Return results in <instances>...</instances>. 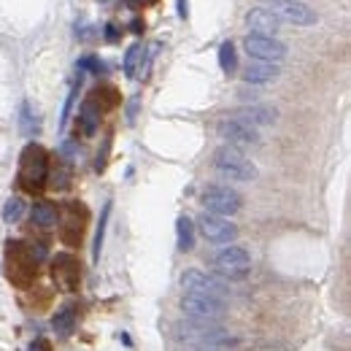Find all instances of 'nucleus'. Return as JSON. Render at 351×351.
I'll return each instance as SVG.
<instances>
[{
    "instance_id": "obj_18",
    "label": "nucleus",
    "mask_w": 351,
    "mask_h": 351,
    "mask_svg": "<svg viewBox=\"0 0 351 351\" xmlns=\"http://www.w3.org/2000/svg\"><path fill=\"white\" fill-rule=\"evenodd\" d=\"M30 219H33V224H38V227H54L57 224V208L51 203H46V200H38L30 208Z\"/></svg>"
},
{
    "instance_id": "obj_16",
    "label": "nucleus",
    "mask_w": 351,
    "mask_h": 351,
    "mask_svg": "<svg viewBox=\"0 0 351 351\" xmlns=\"http://www.w3.org/2000/svg\"><path fill=\"white\" fill-rule=\"evenodd\" d=\"M195 246V221L189 217L176 219V249L178 252H192Z\"/></svg>"
},
{
    "instance_id": "obj_1",
    "label": "nucleus",
    "mask_w": 351,
    "mask_h": 351,
    "mask_svg": "<svg viewBox=\"0 0 351 351\" xmlns=\"http://www.w3.org/2000/svg\"><path fill=\"white\" fill-rule=\"evenodd\" d=\"M49 181V152L41 143H27L19 157V184L30 192L44 189Z\"/></svg>"
},
{
    "instance_id": "obj_26",
    "label": "nucleus",
    "mask_w": 351,
    "mask_h": 351,
    "mask_svg": "<svg viewBox=\"0 0 351 351\" xmlns=\"http://www.w3.org/2000/svg\"><path fill=\"white\" fill-rule=\"evenodd\" d=\"M117 38H119V27H117L114 22H108V25H106V41H108V44H114Z\"/></svg>"
},
{
    "instance_id": "obj_15",
    "label": "nucleus",
    "mask_w": 351,
    "mask_h": 351,
    "mask_svg": "<svg viewBox=\"0 0 351 351\" xmlns=\"http://www.w3.org/2000/svg\"><path fill=\"white\" fill-rule=\"evenodd\" d=\"M281 76V68L273 62H249L243 71V82L246 84H270Z\"/></svg>"
},
{
    "instance_id": "obj_29",
    "label": "nucleus",
    "mask_w": 351,
    "mask_h": 351,
    "mask_svg": "<svg viewBox=\"0 0 351 351\" xmlns=\"http://www.w3.org/2000/svg\"><path fill=\"white\" fill-rule=\"evenodd\" d=\"M30 351H49V349H46L44 341H38V343H33V346H30Z\"/></svg>"
},
{
    "instance_id": "obj_6",
    "label": "nucleus",
    "mask_w": 351,
    "mask_h": 351,
    "mask_svg": "<svg viewBox=\"0 0 351 351\" xmlns=\"http://www.w3.org/2000/svg\"><path fill=\"white\" fill-rule=\"evenodd\" d=\"M178 338L195 343V349L206 351H217L221 346H230V335L219 327H214V324H186V327L178 330Z\"/></svg>"
},
{
    "instance_id": "obj_19",
    "label": "nucleus",
    "mask_w": 351,
    "mask_h": 351,
    "mask_svg": "<svg viewBox=\"0 0 351 351\" xmlns=\"http://www.w3.org/2000/svg\"><path fill=\"white\" fill-rule=\"evenodd\" d=\"M25 211H27V203L22 197H8L5 206H3V219L8 221V224H16L25 217Z\"/></svg>"
},
{
    "instance_id": "obj_4",
    "label": "nucleus",
    "mask_w": 351,
    "mask_h": 351,
    "mask_svg": "<svg viewBox=\"0 0 351 351\" xmlns=\"http://www.w3.org/2000/svg\"><path fill=\"white\" fill-rule=\"evenodd\" d=\"M203 206H206V214H214V217H235L241 208H243V197L232 189V186H221L214 184L203 192Z\"/></svg>"
},
{
    "instance_id": "obj_10",
    "label": "nucleus",
    "mask_w": 351,
    "mask_h": 351,
    "mask_svg": "<svg viewBox=\"0 0 351 351\" xmlns=\"http://www.w3.org/2000/svg\"><path fill=\"white\" fill-rule=\"evenodd\" d=\"M243 49L249 51V57L254 62H273V65H278L287 57V44H281L278 38H265V36H246Z\"/></svg>"
},
{
    "instance_id": "obj_13",
    "label": "nucleus",
    "mask_w": 351,
    "mask_h": 351,
    "mask_svg": "<svg viewBox=\"0 0 351 351\" xmlns=\"http://www.w3.org/2000/svg\"><path fill=\"white\" fill-rule=\"evenodd\" d=\"M235 119H241V122H246V125H252L254 130L260 128V125H273L276 122V108H270V106H243V108H238L235 114H232Z\"/></svg>"
},
{
    "instance_id": "obj_7",
    "label": "nucleus",
    "mask_w": 351,
    "mask_h": 351,
    "mask_svg": "<svg viewBox=\"0 0 351 351\" xmlns=\"http://www.w3.org/2000/svg\"><path fill=\"white\" fill-rule=\"evenodd\" d=\"M214 265H217V270H219L221 276L238 281V278H246L249 276V270H252V254L243 246L230 243V246H224L219 254L214 257Z\"/></svg>"
},
{
    "instance_id": "obj_5",
    "label": "nucleus",
    "mask_w": 351,
    "mask_h": 351,
    "mask_svg": "<svg viewBox=\"0 0 351 351\" xmlns=\"http://www.w3.org/2000/svg\"><path fill=\"white\" fill-rule=\"evenodd\" d=\"M181 287H184V292L203 295V298H214V300H224V298L230 295V289L221 284L217 276H208V273H203V270H197V267L184 270Z\"/></svg>"
},
{
    "instance_id": "obj_22",
    "label": "nucleus",
    "mask_w": 351,
    "mask_h": 351,
    "mask_svg": "<svg viewBox=\"0 0 351 351\" xmlns=\"http://www.w3.org/2000/svg\"><path fill=\"white\" fill-rule=\"evenodd\" d=\"M219 68L230 76V73H235V68H238V57H235V46L232 41H224L219 46Z\"/></svg>"
},
{
    "instance_id": "obj_3",
    "label": "nucleus",
    "mask_w": 351,
    "mask_h": 351,
    "mask_svg": "<svg viewBox=\"0 0 351 351\" xmlns=\"http://www.w3.org/2000/svg\"><path fill=\"white\" fill-rule=\"evenodd\" d=\"M181 311L186 313V319L192 324H217L224 316V300H214V298H203V295H192L184 292L181 298Z\"/></svg>"
},
{
    "instance_id": "obj_17",
    "label": "nucleus",
    "mask_w": 351,
    "mask_h": 351,
    "mask_svg": "<svg viewBox=\"0 0 351 351\" xmlns=\"http://www.w3.org/2000/svg\"><path fill=\"white\" fill-rule=\"evenodd\" d=\"M51 327H54V332L60 338H68L73 332V327H76V308L65 306L62 311H57V316L51 319Z\"/></svg>"
},
{
    "instance_id": "obj_9",
    "label": "nucleus",
    "mask_w": 351,
    "mask_h": 351,
    "mask_svg": "<svg viewBox=\"0 0 351 351\" xmlns=\"http://www.w3.org/2000/svg\"><path fill=\"white\" fill-rule=\"evenodd\" d=\"M217 132H219V138L224 141V146H232V149H243V146H257L260 143V132L254 130L252 125L235 119V117L221 119Z\"/></svg>"
},
{
    "instance_id": "obj_21",
    "label": "nucleus",
    "mask_w": 351,
    "mask_h": 351,
    "mask_svg": "<svg viewBox=\"0 0 351 351\" xmlns=\"http://www.w3.org/2000/svg\"><path fill=\"white\" fill-rule=\"evenodd\" d=\"M108 217H111V203H106V206H103V217H100L97 232H95V246H92V260H95V263L100 260V252H103V238H106V224H108Z\"/></svg>"
},
{
    "instance_id": "obj_24",
    "label": "nucleus",
    "mask_w": 351,
    "mask_h": 351,
    "mask_svg": "<svg viewBox=\"0 0 351 351\" xmlns=\"http://www.w3.org/2000/svg\"><path fill=\"white\" fill-rule=\"evenodd\" d=\"M143 46L141 44H132L128 49V54H125V73H128V79H135V73H138V60H141V65H143Z\"/></svg>"
},
{
    "instance_id": "obj_11",
    "label": "nucleus",
    "mask_w": 351,
    "mask_h": 351,
    "mask_svg": "<svg viewBox=\"0 0 351 351\" xmlns=\"http://www.w3.org/2000/svg\"><path fill=\"white\" fill-rule=\"evenodd\" d=\"M197 230H200L203 238L211 241V243H227V246H230V243L238 238V227H235L230 219L214 217V214H200Z\"/></svg>"
},
{
    "instance_id": "obj_23",
    "label": "nucleus",
    "mask_w": 351,
    "mask_h": 351,
    "mask_svg": "<svg viewBox=\"0 0 351 351\" xmlns=\"http://www.w3.org/2000/svg\"><path fill=\"white\" fill-rule=\"evenodd\" d=\"M79 119H82V128H84V132H87V135H92V132L97 130V122H100V111H97V106H95L92 100H89V103H84V108H82Z\"/></svg>"
},
{
    "instance_id": "obj_25",
    "label": "nucleus",
    "mask_w": 351,
    "mask_h": 351,
    "mask_svg": "<svg viewBox=\"0 0 351 351\" xmlns=\"http://www.w3.org/2000/svg\"><path fill=\"white\" fill-rule=\"evenodd\" d=\"M79 68H82V71H92V73H103V71H106V65H103L97 57H82V60H79Z\"/></svg>"
},
{
    "instance_id": "obj_8",
    "label": "nucleus",
    "mask_w": 351,
    "mask_h": 351,
    "mask_svg": "<svg viewBox=\"0 0 351 351\" xmlns=\"http://www.w3.org/2000/svg\"><path fill=\"white\" fill-rule=\"evenodd\" d=\"M267 11L278 19V22H289V25H298V27H308V25H316V11L306 5L303 0H267Z\"/></svg>"
},
{
    "instance_id": "obj_30",
    "label": "nucleus",
    "mask_w": 351,
    "mask_h": 351,
    "mask_svg": "<svg viewBox=\"0 0 351 351\" xmlns=\"http://www.w3.org/2000/svg\"><path fill=\"white\" fill-rule=\"evenodd\" d=\"M189 351H206V349H189Z\"/></svg>"
},
{
    "instance_id": "obj_12",
    "label": "nucleus",
    "mask_w": 351,
    "mask_h": 351,
    "mask_svg": "<svg viewBox=\"0 0 351 351\" xmlns=\"http://www.w3.org/2000/svg\"><path fill=\"white\" fill-rule=\"evenodd\" d=\"M246 25H249L252 36H265V38H273L281 30V22L267 8H252L246 14Z\"/></svg>"
},
{
    "instance_id": "obj_2",
    "label": "nucleus",
    "mask_w": 351,
    "mask_h": 351,
    "mask_svg": "<svg viewBox=\"0 0 351 351\" xmlns=\"http://www.w3.org/2000/svg\"><path fill=\"white\" fill-rule=\"evenodd\" d=\"M214 168H217V173L230 178V181H252V178H257L254 162L241 149H232V146H219L214 152Z\"/></svg>"
},
{
    "instance_id": "obj_28",
    "label": "nucleus",
    "mask_w": 351,
    "mask_h": 351,
    "mask_svg": "<svg viewBox=\"0 0 351 351\" xmlns=\"http://www.w3.org/2000/svg\"><path fill=\"white\" fill-rule=\"evenodd\" d=\"M132 33H141V30H143V22H141V19H132Z\"/></svg>"
},
{
    "instance_id": "obj_27",
    "label": "nucleus",
    "mask_w": 351,
    "mask_h": 351,
    "mask_svg": "<svg viewBox=\"0 0 351 351\" xmlns=\"http://www.w3.org/2000/svg\"><path fill=\"white\" fill-rule=\"evenodd\" d=\"M178 3V16L181 19H186V14H189V8H186V0H176Z\"/></svg>"
},
{
    "instance_id": "obj_20",
    "label": "nucleus",
    "mask_w": 351,
    "mask_h": 351,
    "mask_svg": "<svg viewBox=\"0 0 351 351\" xmlns=\"http://www.w3.org/2000/svg\"><path fill=\"white\" fill-rule=\"evenodd\" d=\"M19 128H22V132H25L27 138L38 135V130H41V125H38V117L33 114V108H30V103H27V100L22 103V117H19Z\"/></svg>"
},
{
    "instance_id": "obj_14",
    "label": "nucleus",
    "mask_w": 351,
    "mask_h": 351,
    "mask_svg": "<svg viewBox=\"0 0 351 351\" xmlns=\"http://www.w3.org/2000/svg\"><path fill=\"white\" fill-rule=\"evenodd\" d=\"M54 278L65 289H76V284H79V263L71 254H57V260H54Z\"/></svg>"
}]
</instances>
